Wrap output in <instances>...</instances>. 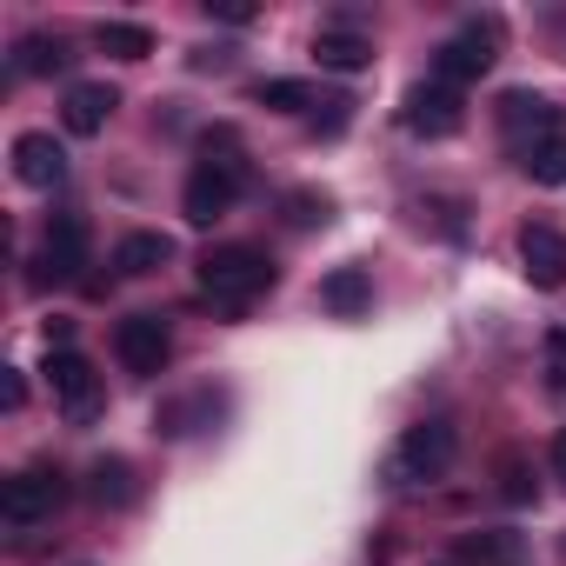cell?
Wrapping results in <instances>:
<instances>
[{"label": "cell", "mask_w": 566, "mask_h": 566, "mask_svg": "<svg viewBox=\"0 0 566 566\" xmlns=\"http://www.w3.org/2000/svg\"><path fill=\"white\" fill-rule=\"evenodd\" d=\"M280 280V266L260 247H207L200 253V294L220 307H247L253 294H266Z\"/></svg>", "instance_id": "obj_1"}, {"label": "cell", "mask_w": 566, "mask_h": 566, "mask_svg": "<svg viewBox=\"0 0 566 566\" xmlns=\"http://www.w3.org/2000/svg\"><path fill=\"white\" fill-rule=\"evenodd\" d=\"M240 180H247V167H240L233 140L220 134V140L207 147V160H200V167L187 174V187H180V213H187V227H213V220H227Z\"/></svg>", "instance_id": "obj_2"}, {"label": "cell", "mask_w": 566, "mask_h": 566, "mask_svg": "<svg viewBox=\"0 0 566 566\" xmlns=\"http://www.w3.org/2000/svg\"><path fill=\"white\" fill-rule=\"evenodd\" d=\"M453 460H460V433H453L447 420H420V427H407L400 447L387 453V480H394V486H433V480L453 473Z\"/></svg>", "instance_id": "obj_3"}, {"label": "cell", "mask_w": 566, "mask_h": 566, "mask_svg": "<svg viewBox=\"0 0 566 566\" xmlns=\"http://www.w3.org/2000/svg\"><path fill=\"white\" fill-rule=\"evenodd\" d=\"M61 500H67V480L54 467H28V473H14L0 486V520L8 526H41V520L61 513Z\"/></svg>", "instance_id": "obj_4"}, {"label": "cell", "mask_w": 566, "mask_h": 566, "mask_svg": "<svg viewBox=\"0 0 566 566\" xmlns=\"http://www.w3.org/2000/svg\"><path fill=\"white\" fill-rule=\"evenodd\" d=\"M493 61H500V21H473L467 34H453V41L433 54V81H440V87H467V81H480Z\"/></svg>", "instance_id": "obj_5"}, {"label": "cell", "mask_w": 566, "mask_h": 566, "mask_svg": "<svg viewBox=\"0 0 566 566\" xmlns=\"http://www.w3.org/2000/svg\"><path fill=\"white\" fill-rule=\"evenodd\" d=\"M114 354H120L127 374L154 380V374H167V360H174V334H167L160 314H127V321L114 327Z\"/></svg>", "instance_id": "obj_6"}, {"label": "cell", "mask_w": 566, "mask_h": 566, "mask_svg": "<svg viewBox=\"0 0 566 566\" xmlns=\"http://www.w3.org/2000/svg\"><path fill=\"white\" fill-rule=\"evenodd\" d=\"M400 120H407V134H420V140H447V134H460V120H467V107H460V87H440V81H420V87H407V107H400Z\"/></svg>", "instance_id": "obj_7"}, {"label": "cell", "mask_w": 566, "mask_h": 566, "mask_svg": "<svg viewBox=\"0 0 566 566\" xmlns=\"http://www.w3.org/2000/svg\"><path fill=\"white\" fill-rule=\"evenodd\" d=\"M520 266H526L533 287L559 294V287H566V233L546 227V220H526V227H520Z\"/></svg>", "instance_id": "obj_8"}, {"label": "cell", "mask_w": 566, "mask_h": 566, "mask_svg": "<svg viewBox=\"0 0 566 566\" xmlns=\"http://www.w3.org/2000/svg\"><path fill=\"white\" fill-rule=\"evenodd\" d=\"M513 154H520L526 180H539V187H566V107H559L546 127H533L526 140H513Z\"/></svg>", "instance_id": "obj_9"}, {"label": "cell", "mask_w": 566, "mask_h": 566, "mask_svg": "<svg viewBox=\"0 0 566 566\" xmlns=\"http://www.w3.org/2000/svg\"><path fill=\"white\" fill-rule=\"evenodd\" d=\"M14 180L34 187V193L61 187V180H67V154H61V140H54V134H21V140H14Z\"/></svg>", "instance_id": "obj_10"}, {"label": "cell", "mask_w": 566, "mask_h": 566, "mask_svg": "<svg viewBox=\"0 0 566 566\" xmlns=\"http://www.w3.org/2000/svg\"><path fill=\"white\" fill-rule=\"evenodd\" d=\"M114 107H120V94H114L107 81H74V87H67V101H61V120H67V134L94 140V134L114 120Z\"/></svg>", "instance_id": "obj_11"}, {"label": "cell", "mask_w": 566, "mask_h": 566, "mask_svg": "<svg viewBox=\"0 0 566 566\" xmlns=\"http://www.w3.org/2000/svg\"><path fill=\"white\" fill-rule=\"evenodd\" d=\"M48 387H54V400L74 420H87V407H94V367H87V354H74V347L48 354Z\"/></svg>", "instance_id": "obj_12"}, {"label": "cell", "mask_w": 566, "mask_h": 566, "mask_svg": "<svg viewBox=\"0 0 566 566\" xmlns=\"http://www.w3.org/2000/svg\"><path fill=\"white\" fill-rule=\"evenodd\" d=\"M460 566H526V533H513V526L460 533Z\"/></svg>", "instance_id": "obj_13"}, {"label": "cell", "mask_w": 566, "mask_h": 566, "mask_svg": "<svg viewBox=\"0 0 566 566\" xmlns=\"http://www.w3.org/2000/svg\"><path fill=\"white\" fill-rule=\"evenodd\" d=\"M48 266H54V280H81V266H87V220L81 213L48 220Z\"/></svg>", "instance_id": "obj_14"}, {"label": "cell", "mask_w": 566, "mask_h": 566, "mask_svg": "<svg viewBox=\"0 0 566 566\" xmlns=\"http://www.w3.org/2000/svg\"><path fill=\"white\" fill-rule=\"evenodd\" d=\"M321 307L340 314V321L367 314V307H374V273H367V266H334V273L321 280Z\"/></svg>", "instance_id": "obj_15"}, {"label": "cell", "mask_w": 566, "mask_h": 566, "mask_svg": "<svg viewBox=\"0 0 566 566\" xmlns=\"http://www.w3.org/2000/svg\"><path fill=\"white\" fill-rule=\"evenodd\" d=\"M314 61H321L327 74H360V67H374V41H367V34H347V28H327V34L314 41Z\"/></svg>", "instance_id": "obj_16"}, {"label": "cell", "mask_w": 566, "mask_h": 566, "mask_svg": "<svg viewBox=\"0 0 566 566\" xmlns=\"http://www.w3.org/2000/svg\"><path fill=\"white\" fill-rule=\"evenodd\" d=\"M174 260V240L167 233H127L120 247H114V266L127 273V280H147V273H160Z\"/></svg>", "instance_id": "obj_17"}, {"label": "cell", "mask_w": 566, "mask_h": 566, "mask_svg": "<svg viewBox=\"0 0 566 566\" xmlns=\"http://www.w3.org/2000/svg\"><path fill=\"white\" fill-rule=\"evenodd\" d=\"M87 500H94V506H134V467H127L120 453H101V460L87 467Z\"/></svg>", "instance_id": "obj_18"}, {"label": "cell", "mask_w": 566, "mask_h": 566, "mask_svg": "<svg viewBox=\"0 0 566 566\" xmlns=\"http://www.w3.org/2000/svg\"><path fill=\"white\" fill-rule=\"evenodd\" d=\"M101 54H114V61H147L154 54V34L140 28V21H101Z\"/></svg>", "instance_id": "obj_19"}, {"label": "cell", "mask_w": 566, "mask_h": 566, "mask_svg": "<svg viewBox=\"0 0 566 566\" xmlns=\"http://www.w3.org/2000/svg\"><path fill=\"white\" fill-rule=\"evenodd\" d=\"M61 67H67V41L54 34H28L14 48V74H61Z\"/></svg>", "instance_id": "obj_20"}, {"label": "cell", "mask_w": 566, "mask_h": 566, "mask_svg": "<svg viewBox=\"0 0 566 566\" xmlns=\"http://www.w3.org/2000/svg\"><path fill=\"white\" fill-rule=\"evenodd\" d=\"M553 114H559V107H553V101H539V94H506V101H500V120H506V134H513V140H526V134H533V127H546Z\"/></svg>", "instance_id": "obj_21"}, {"label": "cell", "mask_w": 566, "mask_h": 566, "mask_svg": "<svg viewBox=\"0 0 566 566\" xmlns=\"http://www.w3.org/2000/svg\"><path fill=\"white\" fill-rule=\"evenodd\" d=\"M253 101H260V107H273V114H307V107H321L307 81H260V87H253Z\"/></svg>", "instance_id": "obj_22"}, {"label": "cell", "mask_w": 566, "mask_h": 566, "mask_svg": "<svg viewBox=\"0 0 566 566\" xmlns=\"http://www.w3.org/2000/svg\"><path fill=\"white\" fill-rule=\"evenodd\" d=\"M287 220H294V227H327V220H334V200H327L321 187H294V193H287Z\"/></svg>", "instance_id": "obj_23"}, {"label": "cell", "mask_w": 566, "mask_h": 566, "mask_svg": "<svg viewBox=\"0 0 566 566\" xmlns=\"http://www.w3.org/2000/svg\"><path fill=\"white\" fill-rule=\"evenodd\" d=\"M533 493H539V486H533V467H526L520 453H506V460H500V500H506V506H526Z\"/></svg>", "instance_id": "obj_24"}, {"label": "cell", "mask_w": 566, "mask_h": 566, "mask_svg": "<svg viewBox=\"0 0 566 566\" xmlns=\"http://www.w3.org/2000/svg\"><path fill=\"white\" fill-rule=\"evenodd\" d=\"M546 360H553V387H566V327L546 334Z\"/></svg>", "instance_id": "obj_25"}, {"label": "cell", "mask_w": 566, "mask_h": 566, "mask_svg": "<svg viewBox=\"0 0 566 566\" xmlns=\"http://www.w3.org/2000/svg\"><path fill=\"white\" fill-rule=\"evenodd\" d=\"M207 21H227V28H247L253 8H233V0H207Z\"/></svg>", "instance_id": "obj_26"}, {"label": "cell", "mask_w": 566, "mask_h": 566, "mask_svg": "<svg viewBox=\"0 0 566 566\" xmlns=\"http://www.w3.org/2000/svg\"><path fill=\"white\" fill-rule=\"evenodd\" d=\"M0 400H8V413H21V400H28V380H21V374H8V380H0Z\"/></svg>", "instance_id": "obj_27"}, {"label": "cell", "mask_w": 566, "mask_h": 566, "mask_svg": "<svg viewBox=\"0 0 566 566\" xmlns=\"http://www.w3.org/2000/svg\"><path fill=\"white\" fill-rule=\"evenodd\" d=\"M553 473H559V480H566V427H559V433H553Z\"/></svg>", "instance_id": "obj_28"}]
</instances>
